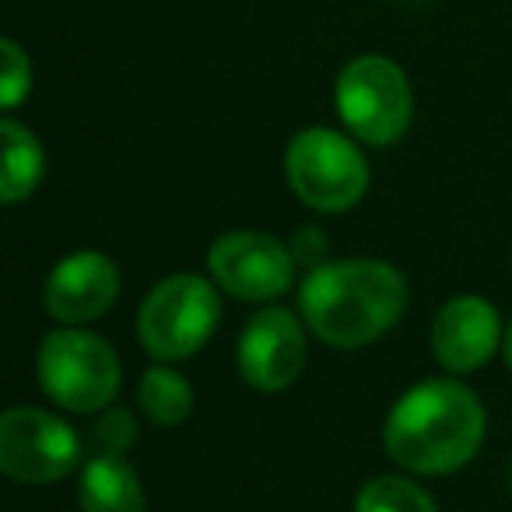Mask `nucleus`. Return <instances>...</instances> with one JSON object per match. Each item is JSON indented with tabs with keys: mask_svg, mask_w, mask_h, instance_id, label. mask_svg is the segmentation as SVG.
Returning <instances> with one entry per match:
<instances>
[{
	"mask_svg": "<svg viewBox=\"0 0 512 512\" xmlns=\"http://www.w3.org/2000/svg\"><path fill=\"white\" fill-rule=\"evenodd\" d=\"M502 344V320L495 306L481 295L449 299L435 313L432 351L446 372H474L488 362Z\"/></svg>",
	"mask_w": 512,
	"mask_h": 512,
	"instance_id": "11",
	"label": "nucleus"
},
{
	"mask_svg": "<svg viewBox=\"0 0 512 512\" xmlns=\"http://www.w3.org/2000/svg\"><path fill=\"white\" fill-rule=\"evenodd\" d=\"M334 102L348 130L365 144H393L407 134L414 113L411 85L393 60L365 53L341 71Z\"/></svg>",
	"mask_w": 512,
	"mask_h": 512,
	"instance_id": "5",
	"label": "nucleus"
},
{
	"mask_svg": "<svg viewBox=\"0 0 512 512\" xmlns=\"http://www.w3.org/2000/svg\"><path fill=\"white\" fill-rule=\"evenodd\" d=\"M116 295H120V271L106 253H95V249L64 256L43 288L46 313L67 327L99 320L116 302Z\"/></svg>",
	"mask_w": 512,
	"mask_h": 512,
	"instance_id": "10",
	"label": "nucleus"
},
{
	"mask_svg": "<svg viewBox=\"0 0 512 512\" xmlns=\"http://www.w3.org/2000/svg\"><path fill=\"white\" fill-rule=\"evenodd\" d=\"M285 172L302 204L316 211H348L369 190V162L358 144L327 127L295 134L285 155Z\"/></svg>",
	"mask_w": 512,
	"mask_h": 512,
	"instance_id": "6",
	"label": "nucleus"
},
{
	"mask_svg": "<svg viewBox=\"0 0 512 512\" xmlns=\"http://www.w3.org/2000/svg\"><path fill=\"white\" fill-rule=\"evenodd\" d=\"M509 484H512V463H509Z\"/></svg>",
	"mask_w": 512,
	"mask_h": 512,
	"instance_id": "19",
	"label": "nucleus"
},
{
	"mask_svg": "<svg viewBox=\"0 0 512 512\" xmlns=\"http://www.w3.org/2000/svg\"><path fill=\"white\" fill-rule=\"evenodd\" d=\"M302 320L330 348L379 341L407 309V281L383 260H337L309 271L299 292Z\"/></svg>",
	"mask_w": 512,
	"mask_h": 512,
	"instance_id": "2",
	"label": "nucleus"
},
{
	"mask_svg": "<svg viewBox=\"0 0 512 512\" xmlns=\"http://www.w3.org/2000/svg\"><path fill=\"white\" fill-rule=\"evenodd\" d=\"M484 407L456 379H425L393 404L383 425L386 453L411 474H453L484 442Z\"/></svg>",
	"mask_w": 512,
	"mask_h": 512,
	"instance_id": "1",
	"label": "nucleus"
},
{
	"mask_svg": "<svg viewBox=\"0 0 512 512\" xmlns=\"http://www.w3.org/2000/svg\"><path fill=\"white\" fill-rule=\"evenodd\" d=\"M214 285L242 302H271L292 288L295 253L267 232H225L207 249Z\"/></svg>",
	"mask_w": 512,
	"mask_h": 512,
	"instance_id": "8",
	"label": "nucleus"
},
{
	"mask_svg": "<svg viewBox=\"0 0 512 512\" xmlns=\"http://www.w3.org/2000/svg\"><path fill=\"white\" fill-rule=\"evenodd\" d=\"M137 397H141V411L162 428L183 425L193 411V386L186 383V376L169 369V362L144 372Z\"/></svg>",
	"mask_w": 512,
	"mask_h": 512,
	"instance_id": "14",
	"label": "nucleus"
},
{
	"mask_svg": "<svg viewBox=\"0 0 512 512\" xmlns=\"http://www.w3.org/2000/svg\"><path fill=\"white\" fill-rule=\"evenodd\" d=\"M355 512H435V502L421 484L386 474L358 491Z\"/></svg>",
	"mask_w": 512,
	"mask_h": 512,
	"instance_id": "15",
	"label": "nucleus"
},
{
	"mask_svg": "<svg viewBox=\"0 0 512 512\" xmlns=\"http://www.w3.org/2000/svg\"><path fill=\"white\" fill-rule=\"evenodd\" d=\"M306 330L288 309H264L239 337V372L253 390H288L306 369Z\"/></svg>",
	"mask_w": 512,
	"mask_h": 512,
	"instance_id": "9",
	"label": "nucleus"
},
{
	"mask_svg": "<svg viewBox=\"0 0 512 512\" xmlns=\"http://www.w3.org/2000/svg\"><path fill=\"white\" fill-rule=\"evenodd\" d=\"M0 141H4V165H0V197L4 204H18L39 186L46 169L43 148L36 134L18 120L0 123Z\"/></svg>",
	"mask_w": 512,
	"mask_h": 512,
	"instance_id": "13",
	"label": "nucleus"
},
{
	"mask_svg": "<svg viewBox=\"0 0 512 512\" xmlns=\"http://www.w3.org/2000/svg\"><path fill=\"white\" fill-rule=\"evenodd\" d=\"M0 50H4V74H0V106L15 109L18 102L29 95V88H32V64H29V57L22 53V46L11 43V39L0 46Z\"/></svg>",
	"mask_w": 512,
	"mask_h": 512,
	"instance_id": "16",
	"label": "nucleus"
},
{
	"mask_svg": "<svg viewBox=\"0 0 512 512\" xmlns=\"http://www.w3.org/2000/svg\"><path fill=\"white\" fill-rule=\"evenodd\" d=\"M505 358H509V369H512V323H509V334H505Z\"/></svg>",
	"mask_w": 512,
	"mask_h": 512,
	"instance_id": "18",
	"label": "nucleus"
},
{
	"mask_svg": "<svg viewBox=\"0 0 512 512\" xmlns=\"http://www.w3.org/2000/svg\"><path fill=\"white\" fill-rule=\"evenodd\" d=\"M218 285L197 274H172L158 281L141 302L137 337L158 362H183L211 341L218 327Z\"/></svg>",
	"mask_w": 512,
	"mask_h": 512,
	"instance_id": "3",
	"label": "nucleus"
},
{
	"mask_svg": "<svg viewBox=\"0 0 512 512\" xmlns=\"http://www.w3.org/2000/svg\"><path fill=\"white\" fill-rule=\"evenodd\" d=\"M81 439L43 407H8L0 418V470L18 484H53L78 467Z\"/></svg>",
	"mask_w": 512,
	"mask_h": 512,
	"instance_id": "7",
	"label": "nucleus"
},
{
	"mask_svg": "<svg viewBox=\"0 0 512 512\" xmlns=\"http://www.w3.org/2000/svg\"><path fill=\"white\" fill-rule=\"evenodd\" d=\"M134 418L120 407L106 411L99 418V425L92 428V442H95V456H123L127 446L134 442Z\"/></svg>",
	"mask_w": 512,
	"mask_h": 512,
	"instance_id": "17",
	"label": "nucleus"
},
{
	"mask_svg": "<svg viewBox=\"0 0 512 512\" xmlns=\"http://www.w3.org/2000/svg\"><path fill=\"white\" fill-rule=\"evenodd\" d=\"M81 512H148L137 470L123 456H92L78 484Z\"/></svg>",
	"mask_w": 512,
	"mask_h": 512,
	"instance_id": "12",
	"label": "nucleus"
},
{
	"mask_svg": "<svg viewBox=\"0 0 512 512\" xmlns=\"http://www.w3.org/2000/svg\"><path fill=\"white\" fill-rule=\"evenodd\" d=\"M39 383L67 411H102L120 390V358L92 330H53L39 348Z\"/></svg>",
	"mask_w": 512,
	"mask_h": 512,
	"instance_id": "4",
	"label": "nucleus"
}]
</instances>
